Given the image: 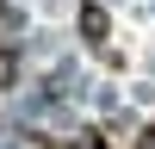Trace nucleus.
<instances>
[{"mask_svg": "<svg viewBox=\"0 0 155 149\" xmlns=\"http://www.w3.org/2000/svg\"><path fill=\"white\" fill-rule=\"evenodd\" d=\"M81 37L99 50V56H112V19H106V6H93V0H81Z\"/></svg>", "mask_w": 155, "mask_h": 149, "instance_id": "obj_1", "label": "nucleus"}, {"mask_svg": "<svg viewBox=\"0 0 155 149\" xmlns=\"http://www.w3.org/2000/svg\"><path fill=\"white\" fill-rule=\"evenodd\" d=\"M12 81H19V50L0 44V87H12Z\"/></svg>", "mask_w": 155, "mask_h": 149, "instance_id": "obj_2", "label": "nucleus"}, {"mask_svg": "<svg viewBox=\"0 0 155 149\" xmlns=\"http://www.w3.org/2000/svg\"><path fill=\"white\" fill-rule=\"evenodd\" d=\"M81 149H112V143H106L99 131H87V137H81Z\"/></svg>", "mask_w": 155, "mask_h": 149, "instance_id": "obj_3", "label": "nucleus"}, {"mask_svg": "<svg viewBox=\"0 0 155 149\" xmlns=\"http://www.w3.org/2000/svg\"><path fill=\"white\" fill-rule=\"evenodd\" d=\"M137 149H155V124H149V131H143V143H137Z\"/></svg>", "mask_w": 155, "mask_h": 149, "instance_id": "obj_4", "label": "nucleus"}]
</instances>
